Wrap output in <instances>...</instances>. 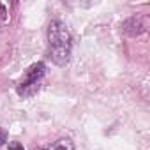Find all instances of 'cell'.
<instances>
[{
	"label": "cell",
	"mask_w": 150,
	"mask_h": 150,
	"mask_svg": "<svg viewBox=\"0 0 150 150\" xmlns=\"http://www.w3.org/2000/svg\"><path fill=\"white\" fill-rule=\"evenodd\" d=\"M48 42H50V58L57 65H65L71 57V32L60 20H51L48 25Z\"/></svg>",
	"instance_id": "obj_1"
},
{
	"label": "cell",
	"mask_w": 150,
	"mask_h": 150,
	"mask_svg": "<svg viewBox=\"0 0 150 150\" xmlns=\"http://www.w3.org/2000/svg\"><path fill=\"white\" fill-rule=\"evenodd\" d=\"M44 74H46V65L42 62H37V64L30 65L25 72V76L21 78L16 92L21 97H32L39 90V85H41V80L44 78Z\"/></svg>",
	"instance_id": "obj_2"
},
{
	"label": "cell",
	"mask_w": 150,
	"mask_h": 150,
	"mask_svg": "<svg viewBox=\"0 0 150 150\" xmlns=\"http://www.w3.org/2000/svg\"><path fill=\"white\" fill-rule=\"evenodd\" d=\"M120 30H122V34H125L129 37H138L146 30V27H145V23L139 16H131L120 25Z\"/></svg>",
	"instance_id": "obj_3"
},
{
	"label": "cell",
	"mask_w": 150,
	"mask_h": 150,
	"mask_svg": "<svg viewBox=\"0 0 150 150\" xmlns=\"http://www.w3.org/2000/svg\"><path fill=\"white\" fill-rule=\"evenodd\" d=\"M39 150H74V143L69 138H60V139H57V141H53Z\"/></svg>",
	"instance_id": "obj_4"
},
{
	"label": "cell",
	"mask_w": 150,
	"mask_h": 150,
	"mask_svg": "<svg viewBox=\"0 0 150 150\" xmlns=\"http://www.w3.org/2000/svg\"><path fill=\"white\" fill-rule=\"evenodd\" d=\"M9 150H25V148H23L21 143H18V141H11V143H9Z\"/></svg>",
	"instance_id": "obj_5"
},
{
	"label": "cell",
	"mask_w": 150,
	"mask_h": 150,
	"mask_svg": "<svg viewBox=\"0 0 150 150\" xmlns=\"http://www.w3.org/2000/svg\"><path fill=\"white\" fill-rule=\"evenodd\" d=\"M6 141H7V132L4 129H0V146H2Z\"/></svg>",
	"instance_id": "obj_6"
},
{
	"label": "cell",
	"mask_w": 150,
	"mask_h": 150,
	"mask_svg": "<svg viewBox=\"0 0 150 150\" xmlns=\"http://www.w3.org/2000/svg\"><path fill=\"white\" fill-rule=\"evenodd\" d=\"M6 14H7V11H6V7L0 4V20H6Z\"/></svg>",
	"instance_id": "obj_7"
}]
</instances>
